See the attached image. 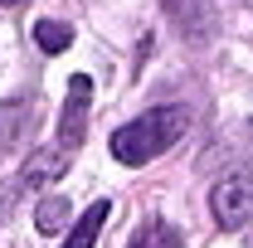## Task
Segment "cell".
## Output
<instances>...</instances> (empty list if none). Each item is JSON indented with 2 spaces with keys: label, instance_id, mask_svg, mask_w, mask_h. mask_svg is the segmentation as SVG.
Instances as JSON below:
<instances>
[{
  "label": "cell",
  "instance_id": "2",
  "mask_svg": "<svg viewBox=\"0 0 253 248\" xmlns=\"http://www.w3.org/2000/svg\"><path fill=\"white\" fill-rule=\"evenodd\" d=\"M88 102H93V78L88 73H73L68 78V102H63V112H59V151H78L83 146V131H88Z\"/></svg>",
  "mask_w": 253,
  "mask_h": 248
},
{
  "label": "cell",
  "instance_id": "7",
  "mask_svg": "<svg viewBox=\"0 0 253 248\" xmlns=\"http://www.w3.org/2000/svg\"><path fill=\"white\" fill-rule=\"evenodd\" d=\"M102 219H107V200H93V205H88V214L73 224V234H68V244H63V248H93Z\"/></svg>",
  "mask_w": 253,
  "mask_h": 248
},
{
  "label": "cell",
  "instance_id": "6",
  "mask_svg": "<svg viewBox=\"0 0 253 248\" xmlns=\"http://www.w3.org/2000/svg\"><path fill=\"white\" fill-rule=\"evenodd\" d=\"M161 5H166L170 25L185 34V39H210V15H205L200 0H161Z\"/></svg>",
  "mask_w": 253,
  "mask_h": 248
},
{
  "label": "cell",
  "instance_id": "10",
  "mask_svg": "<svg viewBox=\"0 0 253 248\" xmlns=\"http://www.w3.org/2000/svg\"><path fill=\"white\" fill-rule=\"evenodd\" d=\"M126 248H180V234H175L170 224H146Z\"/></svg>",
  "mask_w": 253,
  "mask_h": 248
},
{
  "label": "cell",
  "instance_id": "8",
  "mask_svg": "<svg viewBox=\"0 0 253 248\" xmlns=\"http://www.w3.org/2000/svg\"><path fill=\"white\" fill-rule=\"evenodd\" d=\"M68 214H73L68 200H63V195H49V200H39V209H34V229L49 239V234H59L63 224H68Z\"/></svg>",
  "mask_w": 253,
  "mask_h": 248
},
{
  "label": "cell",
  "instance_id": "11",
  "mask_svg": "<svg viewBox=\"0 0 253 248\" xmlns=\"http://www.w3.org/2000/svg\"><path fill=\"white\" fill-rule=\"evenodd\" d=\"M0 5H25V0H0Z\"/></svg>",
  "mask_w": 253,
  "mask_h": 248
},
{
  "label": "cell",
  "instance_id": "1",
  "mask_svg": "<svg viewBox=\"0 0 253 248\" xmlns=\"http://www.w3.org/2000/svg\"><path fill=\"white\" fill-rule=\"evenodd\" d=\"M185 126H190L185 107H175V102L151 107V112H141V117H131L126 126L112 131V156H117L122 165H146V161H156L161 151H170V146L185 136Z\"/></svg>",
  "mask_w": 253,
  "mask_h": 248
},
{
  "label": "cell",
  "instance_id": "5",
  "mask_svg": "<svg viewBox=\"0 0 253 248\" xmlns=\"http://www.w3.org/2000/svg\"><path fill=\"white\" fill-rule=\"evenodd\" d=\"M34 122V102L30 97H10V102H0V146L10 151V146H20L25 141V131Z\"/></svg>",
  "mask_w": 253,
  "mask_h": 248
},
{
  "label": "cell",
  "instance_id": "4",
  "mask_svg": "<svg viewBox=\"0 0 253 248\" xmlns=\"http://www.w3.org/2000/svg\"><path fill=\"white\" fill-rule=\"evenodd\" d=\"M68 161H73V156L59 151V146H44V151H34L30 161H25V175H20V185L39 190V185H49V180H59L63 170H68Z\"/></svg>",
  "mask_w": 253,
  "mask_h": 248
},
{
  "label": "cell",
  "instance_id": "3",
  "mask_svg": "<svg viewBox=\"0 0 253 248\" xmlns=\"http://www.w3.org/2000/svg\"><path fill=\"white\" fill-rule=\"evenodd\" d=\"M210 209L219 219L224 229H239V224H249L253 219V175L249 170H234V175H224L214 195H210Z\"/></svg>",
  "mask_w": 253,
  "mask_h": 248
},
{
  "label": "cell",
  "instance_id": "9",
  "mask_svg": "<svg viewBox=\"0 0 253 248\" xmlns=\"http://www.w3.org/2000/svg\"><path fill=\"white\" fill-rule=\"evenodd\" d=\"M34 44H39L44 54H63V49L73 44V30H68L63 20H39V25H34Z\"/></svg>",
  "mask_w": 253,
  "mask_h": 248
}]
</instances>
